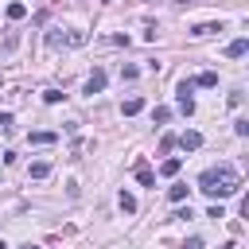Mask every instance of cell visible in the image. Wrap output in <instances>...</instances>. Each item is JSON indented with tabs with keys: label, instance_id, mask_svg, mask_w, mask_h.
<instances>
[{
	"label": "cell",
	"instance_id": "obj_1",
	"mask_svg": "<svg viewBox=\"0 0 249 249\" xmlns=\"http://www.w3.org/2000/svg\"><path fill=\"white\" fill-rule=\"evenodd\" d=\"M237 187H241V179H237V167H233V163H218V167H206V171L198 175V191L210 195V198H226V195H233Z\"/></svg>",
	"mask_w": 249,
	"mask_h": 249
},
{
	"label": "cell",
	"instance_id": "obj_2",
	"mask_svg": "<svg viewBox=\"0 0 249 249\" xmlns=\"http://www.w3.org/2000/svg\"><path fill=\"white\" fill-rule=\"evenodd\" d=\"M82 43H86L82 31H62V27H51L47 31V47L51 51H58V47H82Z\"/></svg>",
	"mask_w": 249,
	"mask_h": 249
},
{
	"label": "cell",
	"instance_id": "obj_3",
	"mask_svg": "<svg viewBox=\"0 0 249 249\" xmlns=\"http://www.w3.org/2000/svg\"><path fill=\"white\" fill-rule=\"evenodd\" d=\"M175 144H179L183 152H195V148H202V132H195V128H191V132H183V136H175Z\"/></svg>",
	"mask_w": 249,
	"mask_h": 249
},
{
	"label": "cell",
	"instance_id": "obj_4",
	"mask_svg": "<svg viewBox=\"0 0 249 249\" xmlns=\"http://www.w3.org/2000/svg\"><path fill=\"white\" fill-rule=\"evenodd\" d=\"M101 89H105V70H93L86 78V93H101Z\"/></svg>",
	"mask_w": 249,
	"mask_h": 249
},
{
	"label": "cell",
	"instance_id": "obj_5",
	"mask_svg": "<svg viewBox=\"0 0 249 249\" xmlns=\"http://www.w3.org/2000/svg\"><path fill=\"white\" fill-rule=\"evenodd\" d=\"M4 16H8V19H12V23H19V19H23V16H27V4H19V0H12V4H8V8H4Z\"/></svg>",
	"mask_w": 249,
	"mask_h": 249
},
{
	"label": "cell",
	"instance_id": "obj_6",
	"mask_svg": "<svg viewBox=\"0 0 249 249\" xmlns=\"http://www.w3.org/2000/svg\"><path fill=\"white\" fill-rule=\"evenodd\" d=\"M140 109H144V97H124V101H121V113H124V117H136Z\"/></svg>",
	"mask_w": 249,
	"mask_h": 249
},
{
	"label": "cell",
	"instance_id": "obj_7",
	"mask_svg": "<svg viewBox=\"0 0 249 249\" xmlns=\"http://www.w3.org/2000/svg\"><path fill=\"white\" fill-rule=\"evenodd\" d=\"M218 31H222V23H198V27H191L195 39H206V35H218Z\"/></svg>",
	"mask_w": 249,
	"mask_h": 249
},
{
	"label": "cell",
	"instance_id": "obj_8",
	"mask_svg": "<svg viewBox=\"0 0 249 249\" xmlns=\"http://www.w3.org/2000/svg\"><path fill=\"white\" fill-rule=\"evenodd\" d=\"M179 167H183V160H175V156H171V160H163V163H160V175H163V179H171V175H179Z\"/></svg>",
	"mask_w": 249,
	"mask_h": 249
},
{
	"label": "cell",
	"instance_id": "obj_9",
	"mask_svg": "<svg viewBox=\"0 0 249 249\" xmlns=\"http://www.w3.org/2000/svg\"><path fill=\"white\" fill-rule=\"evenodd\" d=\"M136 179H140V187H156V175L148 163H136Z\"/></svg>",
	"mask_w": 249,
	"mask_h": 249
},
{
	"label": "cell",
	"instance_id": "obj_10",
	"mask_svg": "<svg viewBox=\"0 0 249 249\" xmlns=\"http://www.w3.org/2000/svg\"><path fill=\"white\" fill-rule=\"evenodd\" d=\"M16 47H19V31H8V35H4V43H0V54H12Z\"/></svg>",
	"mask_w": 249,
	"mask_h": 249
},
{
	"label": "cell",
	"instance_id": "obj_11",
	"mask_svg": "<svg viewBox=\"0 0 249 249\" xmlns=\"http://www.w3.org/2000/svg\"><path fill=\"white\" fill-rule=\"evenodd\" d=\"M245 51H249V39H233V43L226 47V54H230V58H241Z\"/></svg>",
	"mask_w": 249,
	"mask_h": 249
},
{
	"label": "cell",
	"instance_id": "obj_12",
	"mask_svg": "<svg viewBox=\"0 0 249 249\" xmlns=\"http://www.w3.org/2000/svg\"><path fill=\"white\" fill-rule=\"evenodd\" d=\"M195 86H202V89H214V86H218V74H214V70H202V74L195 78Z\"/></svg>",
	"mask_w": 249,
	"mask_h": 249
},
{
	"label": "cell",
	"instance_id": "obj_13",
	"mask_svg": "<svg viewBox=\"0 0 249 249\" xmlns=\"http://www.w3.org/2000/svg\"><path fill=\"white\" fill-rule=\"evenodd\" d=\"M152 121H156V124H167V121H171V109H167V105H156V109H152Z\"/></svg>",
	"mask_w": 249,
	"mask_h": 249
},
{
	"label": "cell",
	"instance_id": "obj_14",
	"mask_svg": "<svg viewBox=\"0 0 249 249\" xmlns=\"http://www.w3.org/2000/svg\"><path fill=\"white\" fill-rule=\"evenodd\" d=\"M47 175H51V163H47V160L31 163V179H47Z\"/></svg>",
	"mask_w": 249,
	"mask_h": 249
},
{
	"label": "cell",
	"instance_id": "obj_15",
	"mask_svg": "<svg viewBox=\"0 0 249 249\" xmlns=\"http://www.w3.org/2000/svg\"><path fill=\"white\" fill-rule=\"evenodd\" d=\"M117 202H121V210H124V214H136V198H132L128 191H121V198H117Z\"/></svg>",
	"mask_w": 249,
	"mask_h": 249
},
{
	"label": "cell",
	"instance_id": "obj_16",
	"mask_svg": "<svg viewBox=\"0 0 249 249\" xmlns=\"http://www.w3.org/2000/svg\"><path fill=\"white\" fill-rule=\"evenodd\" d=\"M179 113H187V117L195 113V97L191 93H179Z\"/></svg>",
	"mask_w": 249,
	"mask_h": 249
},
{
	"label": "cell",
	"instance_id": "obj_17",
	"mask_svg": "<svg viewBox=\"0 0 249 249\" xmlns=\"http://www.w3.org/2000/svg\"><path fill=\"white\" fill-rule=\"evenodd\" d=\"M167 198H171V202H183V198H187V183H175V187L167 191Z\"/></svg>",
	"mask_w": 249,
	"mask_h": 249
},
{
	"label": "cell",
	"instance_id": "obj_18",
	"mask_svg": "<svg viewBox=\"0 0 249 249\" xmlns=\"http://www.w3.org/2000/svg\"><path fill=\"white\" fill-rule=\"evenodd\" d=\"M58 136L54 132H31V144H54Z\"/></svg>",
	"mask_w": 249,
	"mask_h": 249
},
{
	"label": "cell",
	"instance_id": "obj_19",
	"mask_svg": "<svg viewBox=\"0 0 249 249\" xmlns=\"http://www.w3.org/2000/svg\"><path fill=\"white\" fill-rule=\"evenodd\" d=\"M43 101H47V105H54V101H62V89H43Z\"/></svg>",
	"mask_w": 249,
	"mask_h": 249
},
{
	"label": "cell",
	"instance_id": "obj_20",
	"mask_svg": "<svg viewBox=\"0 0 249 249\" xmlns=\"http://www.w3.org/2000/svg\"><path fill=\"white\" fill-rule=\"evenodd\" d=\"M136 74H140L136 66H121V78H124V82H136Z\"/></svg>",
	"mask_w": 249,
	"mask_h": 249
},
{
	"label": "cell",
	"instance_id": "obj_21",
	"mask_svg": "<svg viewBox=\"0 0 249 249\" xmlns=\"http://www.w3.org/2000/svg\"><path fill=\"white\" fill-rule=\"evenodd\" d=\"M233 132L237 136H249V121H233Z\"/></svg>",
	"mask_w": 249,
	"mask_h": 249
},
{
	"label": "cell",
	"instance_id": "obj_22",
	"mask_svg": "<svg viewBox=\"0 0 249 249\" xmlns=\"http://www.w3.org/2000/svg\"><path fill=\"white\" fill-rule=\"evenodd\" d=\"M171 148H175V136H171V132H167V136H163V140H160V152H171Z\"/></svg>",
	"mask_w": 249,
	"mask_h": 249
},
{
	"label": "cell",
	"instance_id": "obj_23",
	"mask_svg": "<svg viewBox=\"0 0 249 249\" xmlns=\"http://www.w3.org/2000/svg\"><path fill=\"white\" fill-rule=\"evenodd\" d=\"M0 128H4V132H12V113H0Z\"/></svg>",
	"mask_w": 249,
	"mask_h": 249
},
{
	"label": "cell",
	"instance_id": "obj_24",
	"mask_svg": "<svg viewBox=\"0 0 249 249\" xmlns=\"http://www.w3.org/2000/svg\"><path fill=\"white\" fill-rule=\"evenodd\" d=\"M183 249H202V237H187V241H183Z\"/></svg>",
	"mask_w": 249,
	"mask_h": 249
},
{
	"label": "cell",
	"instance_id": "obj_25",
	"mask_svg": "<svg viewBox=\"0 0 249 249\" xmlns=\"http://www.w3.org/2000/svg\"><path fill=\"white\" fill-rule=\"evenodd\" d=\"M175 4H195V0H175Z\"/></svg>",
	"mask_w": 249,
	"mask_h": 249
},
{
	"label": "cell",
	"instance_id": "obj_26",
	"mask_svg": "<svg viewBox=\"0 0 249 249\" xmlns=\"http://www.w3.org/2000/svg\"><path fill=\"white\" fill-rule=\"evenodd\" d=\"M23 249H39V245H23Z\"/></svg>",
	"mask_w": 249,
	"mask_h": 249
},
{
	"label": "cell",
	"instance_id": "obj_27",
	"mask_svg": "<svg viewBox=\"0 0 249 249\" xmlns=\"http://www.w3.org/2000/svg\"><path fill=\"white\" fill-rule=\"evenodd\" d=\"M0 249H8V245H4V241H0Z\"/></svg>",
	"mask_w": 249,
	"mask_h": 249
}]
</instances>
